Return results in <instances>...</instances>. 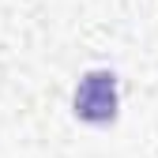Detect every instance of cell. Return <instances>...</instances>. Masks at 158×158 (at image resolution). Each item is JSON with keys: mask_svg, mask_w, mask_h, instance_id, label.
<instances>
[{"mask_svg": "<svg viewBox=\"0 0 158 158\" xmlns=\"http://www.w3.org/2000/svg\"><path fill=\"white\" fill-rule=\"evenodd\" d=\"M117 106H121V98H117V75L109 68H90L83 79H79L75 98H72V109H75L79 121L109 124L117 117Z\"/></svg>", "mask_w": 158, "mask_h": 158, "instance_id": "cell-1", "label": "cell"}]
</instances>
